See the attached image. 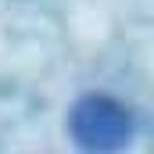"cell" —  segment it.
Listing matches in <instances>:
<instances>
[{
	"label": "cell",
	"mask_w": 154,
	"mask_h": 154,
	"mask_svg": "<svg viewBox=\"0 0 154 154\" xmlns=\"http://www.w3.org/2000/svg\"><path fill=\"white\" fill-rule=\"evenodd\" d=\"M68 129L90 151H115L133 133V111L111 93H86L68 111Z\"/></svg>",
	"instance_id": "1"
}]
</instances>
